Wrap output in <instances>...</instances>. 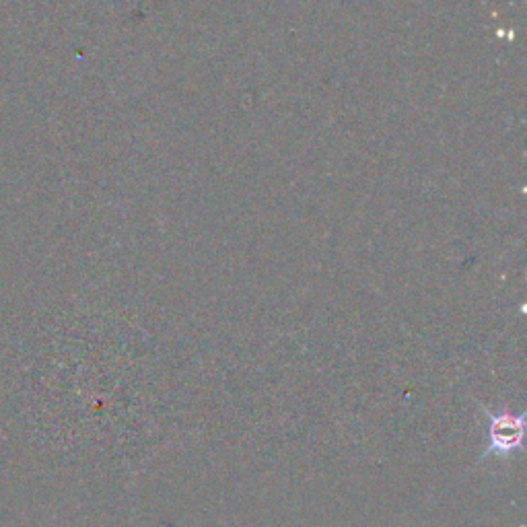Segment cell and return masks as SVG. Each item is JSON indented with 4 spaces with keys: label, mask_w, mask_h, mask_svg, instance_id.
<instances>
[{
    "label": "cell",
    "mask_w": 527,
    "mask_h": 527,
    "mask_svg": "<svg viewBox=\"0 0 527 527\" xmlns=\"http://www.w3.org/2000/svg\"><path fill=\"white\" fill-rule=\"evenodd\" d=\"M484 414L488 418L486 425V449L480 455V462L495 455V458H511L523 447V435H525V412L513 414L509 410L493 412L486 410Z\"/></svg>",
    "instance_id": "obj_1"
}]
</instances>
